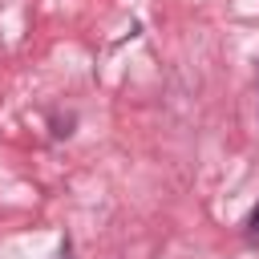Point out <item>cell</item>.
I'll return each mask as SVG.
<instances>
[{
  "mask_svg": "<svg viewBox=\"0 0 259 259\" xmlns=\"http://www.w3.org/2000/svg\"><path fill=\"white\" fill-rule=\"evenodd\" d=\"M247 227H251V239L259 243V206H255V214H251V223H247Z\"/></svg>",
  "mask_w": 259,
  "mask_h": 259,
  "instance_id": "1",
  "label": "cell"
},
{
  "mask_svg": "<svg viewBox=\"0 0 259 259\" xmlns=\"http://www.w3.org/2000/svg\"><path fill=\"white\" fill-rule=\"evenodd\" d=\"M61 259H73V255H69V251H61Z\"/></svg>",
  "mask_w": 259,
  "mask_h": 259,
  "instance_id": "2",
  "label": "cell"
}]
</instances>
